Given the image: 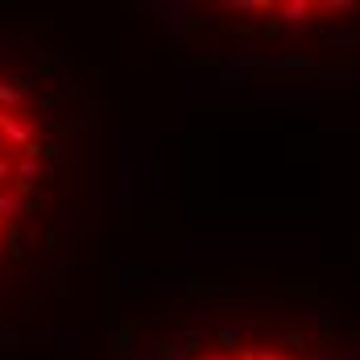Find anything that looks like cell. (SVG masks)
<instances>
[{
  "instance_id": "6da1fadb",
  "label": "cell",
  "mask_w": 360,
  "mask_h": 360,
  "mask_svg": "<svg viewBox=\"0 0 360 360\" xmlns=\"http://www.w3.org/2000/svg\"><path fill=\"white\" fill-rule=\"evenodd\" d=\"M50 174V120L30 79L0 58V261L21 245Z\"/></svg>"
},
{
  "instance_id": "7a4b0ae2",
  "label": "cell",
  "mask_w": 360,
  "mask_h": 360,
  "mask_svg": "<svg viewBox=\"0 0 360 360\" xmlns=\"http://www.w3.org/2000/svg\"><path fill=\"white\" fill-rule=\"evenodd\" d=\"M203 360H298V356H290V352H282V348H224V352H212V356H203Z\"/></svg>"
},
{
  "instance_id": "3957f363",
  "label": "cell",
  "mask_w": 360,
  "mask_h": 360,
  "mask_svg": "<svg viewBox=\"0 0 360 360\" xmlns=\"http://www.w3.org/2000/svg\"><path fill=\"white\" fill-rule=\"evenodd\" d=\"M315 13V4H307V0H294V4H282V21L286 25H307V17Z\"/></svg>"
}]
</instances>
